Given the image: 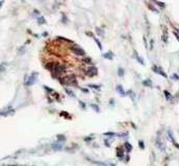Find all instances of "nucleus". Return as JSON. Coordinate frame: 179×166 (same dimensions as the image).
Instances as JSON below:
<instances>
[{"mask_svg":"<svg viewBox=\"0 0 179 166\" xmlns=\"http://www.w3.org/2000/svg\"><path fill=\"white\" fill-rule=\"evenodd\" d=\"M45 22H46V21H45V19H44L43 17H40V18H38V23H39V24H44Z\"/></svg>","mask_w":179,"mask_h":166,"instance_id":"19","label":"nucleus"},{"mask_svg":"<svg viewBox=\"0 0 179 166\" xmlns=\"http://www.w3.org/2000/svg\"><path fill=\"white\" fill-rule=\"evenodd\" d=\"M124 146H125V148H126V150L127 152H130L131 150H132V146H131L130 143H128V142H125L124 143Z\"/></svg>","mask_w":179,"mask_h":166,"instance_id":"13","label":"nucleus"},{"mask_svg":"<svg viewBox=\"0 0 179 166\" xmlns=\"http://www.w3.org/2000/svg\"><path fill=\"white\" fill-rule=\"evenodd\" d=\"M83 72L89 77H93V76H96L98 74V70H97L96 66H87V68L83 69Z\"/></svg>","mask_w":179,"mask_h":166,"instance_id":"2","label":"nucleus"},{"mask_svg":"<svg viewBox=\"0 0 179 166\" xmlns=\"http://www.w3.org/2000/svg\"><path fill=\"white\" fill-rule=\"evenodd\" d=\"M117 155L119 157V159H123L124 157V152H123V148H117Z\"/></svg>","mask_w":179,"mask_h":166,"instance_id":"8","label":"nucleus"},{"mask_svg":"<svg viewBox=\"0 0 179 166\" xmlns=\"http://www.w3.org/2000/svg\"><path fill=\"white\" fill-rule=\"evenodd\" d=\"M105 58H107V59H109V60H112L113 59V57H114V55H113V52H107V53H105V54L103 55Z\"/></svg>","mask_w":179,"mask_h":166,"instance_id":"12","label":"nucleus"},{"mask_svg":"<svg viewBox=\"0 0 179 166\" xmlns=\"http://www.w3.org/2000/svg\"><path fill=\"white\" fill-rule=\"evenodd\" d=\"M91 107H92L93 109H94L95 111L97 112V113H98V112H100V108H99L98 106H97V105H95V104H91Z\"/></svg>","mask_w":179,"mask_h":166,"instance_id":"15","label":"nucleus"},{"mask_svg":"<svg viewBox=\"0 0 179 166\" xmlns=\"http://www.w3.org/2000/svg\"><path fill=\"white\" fill-rule=\"evenodd\" d=\"M38 74L37 73H33L31 76H29V78H28V80L26 81V85L27 86H31V85H33L37 82V79H38Z\"/></svg>","mask_w":179,"mask_h":166,"instance_id":"5","label":"nucleus"},{"mask_svg":"<svg viewBox=\"0 0 179 166\" xmlns=\"http://www.w3.org/2000/svg\"><path fill=\"white\" fill-rule=\"evenodd\" d=\"M148 6H149L150 8H151V9H152V11H157V9H155V8H154V7L152 6V5H150V4H149V5H148Z\"/></svg>","mask_w":179,"mask_h":166,"instance_id":"27","label":"nucleus"},{"mask_svg":"<svg viewBox=\"0 0 179 166\" xmlns=\"http://www.w3.org/2000/svg\"><path fill=\"white\" fill-rule=\"evenodd\" d=\"M66 71V66H62V64H55L54 66V69H53V73L56 74V75H60V74H63Z\"/></svg>","mask_w":179,"mask_h":166,"instance_id":"4","label":"nucleus"},{"mask_svg":"<svg viewBox=\"0 0 179 166\" xmlns=\"http://www.w3.org/2000/svg\"><path fill=\"white\" fill-rule=\"evenodd\" d=\"M136 59H138V61L140 62L141 64H143V66H144L145 64H144V60H143V58H142V57H139L136 54Z\"/></svg>","mask_w":179,"mask_h":166,"instance_id":"21","label":"nucleus"},{"mask_svg":"<svg viewBox=\"0 0 179 166\" xmlns=\"http://www.w3.org/2000/svg\"><path fill=\"white\" fill-rule=\"evenodd\" d=\"M63 22H65V23L68 22V21H67V18H66V17H63Z\"/></svg>","mask_w":179,"mask_h":166,"instance_id":"28","label":"nucleus"},{"mask_svg":"<svg viewBox=\"0 0 179 166\" xmlns=\"http://www.w3.org/2000/svg\"><path fill=\"white\" fill-rule=\"evenodd\" d=\"M96 32H97V34H98V35H100V37H103V35H104V30L102 29V28H100V27L96 28Z\"/></svg>","mask_w":179,"mask_h":166,"instance_id":"11","label":"nucleus"},{"mask_svg":"<svg viewBox=\"0 0 179 166\" xmlns=\"http://www.w3.org/2000/svg\"><path fill=\"white\" fill-rule=\"evenodd\" d=\"M118 75H119L120 77H123V76H124V70L122 68H119V70H118Z\"/></svg>","mask_w":179,"mask_h":166,"instance_id":"16","label":"nucleus"},{"mask_svg":"<svg viewBox=\"0 0 179 166\" xmlns=\"http://www.w3.org/2000/svg\"><path fill=\"white\" fill-rule=\"evenodd\" d=\"M117 91L121 95V96H125V95H126L124 91V89H123V87H122L121 85H118L117 86Z\"/></svg>","mask_w":179,"mask_h":166,"instance_id":"10","label":"nucleus"},{"mask_svg":"<svg viewBox=\"0 0 179 166\" xmlns=\"http://www.w3.org/2000/svg\"><path fill=\"white\" fill-rule=\"evenodd\" d=\"M80 105H81V106H82L83 108L85 107V103H83V102H80Z\"/></svg>","mask_w":179,"mask_h":166,"instance_id":"29","label":"nucleus"},{"mask_svg":"<svg viewBox=\"0 0 179 166\" xmlns=\"http://www.w3.org/2000/svg\"><path fill=\"white\" fill-rule=\"evenodd\" d=\"M12 166H15V165H12Z\"/></svg>","mask_w":179,"mask_h":166,"instance_id":"31","label":"nucleus"},{"mask_svg":"<svg viewBox=\"0 0 179 166\" xmlns=\"http://www.w3.org/2000/svg\"><path fill=\"white\" fill-rule=\"evenodd\" d=\"M65 90H66V93H68L69 96H71V97H73V98H75V95H74L73 91H71V90H70V89H68V88H66V89H65Z\"/></svg>","mask_w":179,"mask_h":166,"instance_id":"17","label":"nucleus"},{"mask_svg":"<svg viewBox=\"0 0 179 166\" xmlns=\"http://www.w3.org/2000/svg\"><path fill=\"white\" fill-rule=\"evenodd\" d=\"M95 42H96V43H97V45H98L99 49H100V50H102V46H101V44H100V42H99L97 39H95Z\"/></svg>","mask_w":179,"mask_h":166,"instance_id":"23","label":"nucleus"},{"mask_svg":"<svg viewBox=\"0 0 179 166\" xmlns=\"http://www.w3.org/2000/svg\"><path fill=\"white\" fill-rule=\"evenodd\" d=\"M58 140H66V138H65L64 136H62V135H58Z\"/></svg>","mask_w":179,"mask_h":166,"instance_id":"24","label":"nucleus"},{"mask_svg":"<svg viewBox=\"0 0 179 166\" xmlns=\"http://www.w3.org/2000/svg\"><path fill=\"white\" fill-rule=\"evenodd\" d=\"M165 95H166V98H167V100H171V99H172V96H171V93H169V91L165 90Z\"/></svg>","mask_w":179,"mask_h":166,"instance_id":"18","label":"nucleus"},{"mask_svg":"<svg viewBox=\"0 0 179 166\" xmlns=\"http://www.w3.org/2000/svg\"><path fill=\"white\" fill-rule=\"evenodd\" d=\"M156 146H157V148H159V150H165V144L163 143V141H161V137H157V138H156Z\"/></svg>","mask_w":179,"mask_h":166,"instance_id":"7","label":"nucleus"},{"mask_svg":"<svg viewBox=\"0 0 179 166\" xmlns=\"http://www.w3.org/2000/svg\"><path fill=\"white\" fill-rule=\"evenodd\" d=\"M60 82L65 85H76L77 84V81H76V77L74 75L66 76V77L62 78Z\"/></svg>","mask_w":179,"mask_h":166,"instance_id":"1","label":"nucleus"},{"mask_svg":"<svg viewBox=\"0 0 179 166\" xmlns=\"http://www.w3.org/2000/svg\"><path fill=\"white\" fill-rule=\"evenodd\" d=\"M172 78H174V79H176V80H178V79H179L178 75H176V74H174V75L172 76Z\"/></svg>","mask_w":179,"mask_h":166,"instance_id":"26","label":"nucleus"},{"mask_svg":"<svg viewBox=\"0 0 179 166\" xmlns=\"http://www.w3.org/2000/svg\"><path fill=\"white\" fill-rule=\"evenodd\" d=\"M139 146H140V148H142V150H144V148H145V144H144V142H143L142 140L139 141Z\"/></svg>","mask_w":179,"mask_h":166,"instance_id":"22","label":"nucleus"},{"mask_svg":"<svg viewBox=\"0 0 179 166\" xmlns=\"http://www.w3.org/2000/svg\"><path fill=\"white\" fill-rule=\"evenodd\" d=\"M87 86L92 87V88H95V89H99V88H100V85H97V84H89Z\"/></svg>","mask_w":179,"mask_h":166,"instance_id":"20","label":"nucleus"},{"mask_svg":"<svg viewBox=\"0 0 179 166\" xmlns=\"http://www.w3.org/2000/svg\"><path fill=\"white\" fill-rule=\"evenodd\" d=\"M143 84L145 85V86H149V87H151L152 86V82H151V80H145V81H143Z\"/></svg>","mask_w":179,"mask_h":166,"instance_id":"14","label":"nucleus"},{"mask_svg":"<svg viewBox=\"0 0 179 166\" xmlns=\"http://www.w3.org/2000/svg\"><path fill=\"white\" fill-rule=\"evenodd\" d=\"M85 62H87V64H91V58H85Z\"/></svg>","mask_w":179,"mask_h":166,"instance_id":"25","label":"nucleus"},{"mask_svg":"<svg viewBox=\"0 0 179 166\" xmlns=\"http://www.w3.org/2000/svg\"><path fill=\"white\" fill-rule=\"evenodd\" d=\"M152 70H153V72L154 73H156V74H159V75H161L163 77H165V78H167L168 76H167V74L165 73L163 71V69L161 68H159V66H152Z\"/></svg>","mask_w":179,"mask_h":166,"instance_id":"6","label":"nucleus"},{"mask_svg":"<svg viewBox=\"0 0 179 166\" xmlns=\"http://www.w3.org/2000/svg\"><path fill=\"white\" fill-rule=\"evenodd\" d=\"M52 148L54 150H63V144L62 143H54V144H52Z\"/></svg>","mask_w":179,"mask_h":166,"instance_id":"9","label":"nucleus"},{"mask_svg":"<svg viewBox=\"0 0 179 166\" xmlns=\"http://www.w3.org/2000/svg\"><path fill=\"white\" fill-rule=\"evenodd\" d=\"M178 99H179V93H178Z\"/></svg>","mask_w":179,"mask_h":166,"instance_id":"30","label":"nucleus"},{"mask_svg":"<svg viewBox=\"0 0 179 166\" xmlns=\"http://www.w3.org/2000/svg\"><path fill=\"white\" fill-rule=\"evenodd\" d=\"M71 51L75 55H78V56H83V55H85V50L81 49L80 47H78V46H72Z\"/></svg>","mask_w":179,"mask_h":166,"instance_id":"3","label":"nucleus"}]
</instances>
